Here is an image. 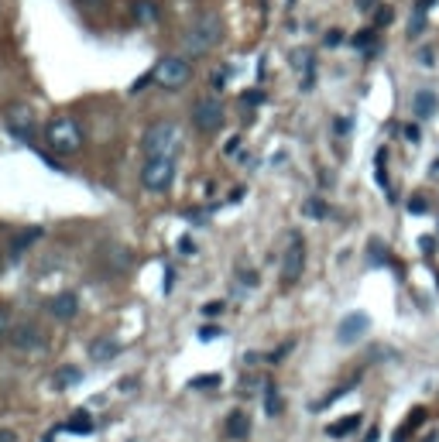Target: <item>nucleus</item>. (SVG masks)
Returning <instances> with one entry per match:
<instances>
[{
    "label": "nucleus",
    "instance_id": "obj_1",
    "mask_svg": "<svg viewBox=\"0 0 439 442\" xmlns=\"http://www.w3.org/2000/svg\"><path fill=\"white\" fill-rule=\"evenodd\" d=\"M41 141H45V148H48L52 155H59V158H73V155H80L82 151L86 134H82V123L76 121V117L59 114V117H52V121L41 127Z\"/></svg>",
    "mask_w": 439,
    "mask_h": 442
},
{
    "label": "nucleus",
    "instance_id": "obj_2",
    "mask_svg": "<svg viewBox=\"0 0 439 442\" xmlns=\"http://www.w3.org/2000/svg\"><path fill=\"white\" fill-rule=\"evenodd\" d=\"M182 151V127L175 121H155L141 134V155L144 158H175Z\"/></svg>",
    "mask_w": 439,
    "mask_h": 442
},
{
    "label": "nucleus",
    "instance_id": "obj_3",
    "mask_svg": "<svg viewBox=\"0 0 439 442\" xmlns=\"http://www.w3.org/2000/svg\"><path fill=\"white\" fill-rule=\"evenodd\" d=\"M223 38V21H220V14H200L193 24H189V31L182 35V52L189 55V59H202V55H209L216 45Z\"/></svg>",
    "mask_w": 439,
    "mask_h": 442
},
{
    "label": "nucleus",
    "instance_id": "obj_4",
    "mask_svg": "<svg viewBox=\"0 0 439 442\" xmlns=\"http://www.w3.org/2000/svg\"><path fill=\"white\" fill-rule=\"evenodd\" d=\"M151 76H155L161 89L175 93V89H182L186 82L193 79V62H189V55H165V59H158L151 66Z\"/></svg>",
    "mask_w": 439,
    "mask_h": 442
},
{
    "label": "nucleus",
    "instance_id": "obj_5",
    "mask_svg": "<svg viewBox=\"0 0 439 442\" xmlns=\"http://www.w3.org/2000/svg\"><path fill=\"white\" fill-rule=\"evenodd\" d=\"M3 127L10 130V137L17 144H35V137H38V117L28 103H10L3 110Z\"/></svg>",
    "mask_w": 439,
    "mask_h": 442
},
{
    "label": "nucleus",
    "instance_id": "obj_6",
    "mask_svg": "<svg viewBox=\"0 0 439 442\" xmlns=\"http://www.w3.org/2000/svg\"><path fill=\"white\" fill-rule=\"evenodd\" d=\"M141 185L148 192H168L175 185V158H144L141 165Z\"/></svg>",
    "mask_w": 439,
    "mask_h": 442
},
{
    "label": "nucleus",
    "instance_id": "obj_7",
    "mask_svg": "<svg viewBox=\"0 0 439 442\" xmlns=\"http://www.w3.org/2000/svg\"><path fill=\"white\" fill-rule=\"evenodd\" d=\"M189 117H193V127H196L200 134H216V130L223 127V121H227V110H223V103H220L216 96H200V100L193 103Z\"/></svg>",
    "mask_w": 439,
    "mask_h": 442
},
{
    "label": "nucleus",
    "instance_id": "obj_8",
    "mask_svg": "<svg viewBox=\"0 0 439 442\" xmlns=\"http://www.w3.org/2000/svg\"><path fill=\"white\" fill-rule=\"evenodd\" d=\"M306 271V243L299 234L288 237V247L281 254V284H295Z\"/></svg>",
    "mask_w": 439,
    "mask_h": 442
},
{
    "label": "nucleus",
    "instance_id": "obj_9",
    "mask_svg": "<svg viewBox=\"0 0 439 442\" xmlns=\"http://www.w3.org/2000/svg\"><path fill=\"white\" fill-rule=\"evenodd\" d=\"M14 350H41L45 346V333H41L38 322H14V329H10V340H7Z\"/></svg>",
    "mask_w": 439,
    "mask_h": 442
},
{
    "label": "nucleus",
    "instance_id": "obj_10",
    "mask_svg": "<svg viewBox=\"0 0 439 442\" xmlns=\"http://www.w3.org/2000/svg\"><path fill=\"white\" fill-rule=\"evenodd\" d=\"M100 264H103L110 275H124V271L134 264V254H131L124 243H103V247H100Z\"/></svg>",
    "mask_w": 439,
    "mask_h": 442
},
{
    "label": "nucleus",
    "instance_id": "obj_11",
    "mask_svg": "<svg viewBox=\"0 0 439 442\" xmlns=\"http://www.w3.org/2000/svg\"><path fill=\"white\" fill-rule=\"evenodd\" d=\"M48 316L55 322H73L80 316V295L76 291H59L55 298H48Z\"/></svg>",
    "mask_w": 439,
    "mask_h": 442
},
{
    "label": "nucleus",
    "instance_id": "obj_12",
    "mask_svg": "<svg viewBox=\"0 0 439 442\" xmlns=\"http://www.w3.org/2000/svg\"><path fill=\"white\" fill-rule=\"evenodd\" d=\"M367 329H371V319L364 312H350V316H343L340 326H336V340L340 343H357Z\"/></svg>",
    "mask_w": 439,
    "mask_h": 442
},
{
    "label": "nucleus",
    "instance_id": "obj_13",
    "mask_svg": "<svg viewBox=\"0 0 439 442\" xmlns=\"http://www.w3.org/2000/svg\"><path fill=\"white\" fill-rule=\"evenodd\" d=\"M124 353V343H117L114 336H96L93 343H89V360L93 363H110L114 357Z\"/></svg>",
    "mask_w": 439,
    "mask_h": 442
},
{
    "label": "nucleus",
    "instance_id": "obj_14",
    "mask_svg": "<svg viewBox=\"0 0 439 442\" xmlns=\"http://www.w3.org/2000/svg\"><path fill=\"white\" fill-rule=\"evenodd\" d=\"M131 17L137 21V24H158V17H161V3L158 0H134L131 3Z\"/></svg>",
    "mask_w": 439,
    "mask_h": 442
},
{
    "label": "nucleus",
    "instance_id": "obj_15",
    "mask_svg": "<svg viewBox=\"0 0 439 442\" xmlns=\"http://www.w3.org/2000/svg\"><path fill=\"white\" fill-rule=\"evenodd\" d=\"M436 107H439V100H436V93H433V89H422V93H415V100H412V110H415V117H419V121L433 117V114H436Z\"/></svg>",
    "mask_w": 439,
    "mask_h": 442
},
{
    "label": "nucleus",
    "instance_id": "obj_16",
    "mask_svg": "<svg viewBox=\"0 0 439 442\" xmlns=\"http://www.w3.org/2000/svg\"><path fill=\"white\" fill-rule=\"evenodd\" d=\"M93 429H96V422H93L89 411H76V415L62 425V432H73V436H89Z\"/></svg>",
    "mask_w": 439,
    "mask_h": 442
},
{
    "label": "nucleus",
    "instance_id": "obj_17",
    "mask_svg": "<svg viewBox=\"0 0 439 442\" xmlns=\"http://www.w3.org/2000/svg\"><path fill=\"white\" fill-rule=\"evenodd\" d=\"M41 227H31V230H21V234H14V241H10V257H21L24 254V247H31L35 241H41Z\"/></svg>",
    "mask_w": 439,
    "mask_h": 442
},
{
    "label": "nucleus",
    "instance_id": "obj_18",
    "mask_svg": "<svg viewBox=\"0 0 439 442\" xmlns=\"http://www.w3.org/2000/svg\"><path fill=\"white\" fill-rule=\"evenodd\" d=\"M227 436H230V439H247V436H251V418H247L244 411H230V418H227Z\"/></svg>",
    "mask_w": 439,
    "mask_h": 442
},
{
    "label": "nucleus",
    "instance_id": "obj_19",
    "mask_svg": "<svg viewBox=\"0 0 439 442\" xmlns=\"http://www.w3.org/2000/svg\"><path fill=\"white\" fill-rule=\"evenodd\" d=\"M422 418H426V411H422V408H412L408 422H405V425H401L399 432H395V442H405V439H408V436H412V432H415V429L422 425Z\"/></svg>",
    "mask_w": 439,
    "mask_h": 442
},
{
    "label": "nucleus",
    "instance_id": "obj_20",
    "mask_svg": "<svg viewBox=\"0 0 439 442\" xmlns=\"http://www.w3.org/2000/svg\"><path fill=\"white\" fill-rule=\"evenodd\" d=\"M357 425H360V415H347L343 422H336V425H329L326 432H329L333 439H340V436H350V432H354Z\"/></svg>",
    "mask_w": 439,
    "mask_h": 442
},
{
    "label": "nucleus",
    "instance_id": "obj_21",
    "mask_svg": "<svg viewBox=\"0 0 439 442\" xmlns=\"http://www.w3.org/2000/svg\"><path fill=\"white\" fill-rule=\"evenodd\" d=\"M82 381V370L80 367H62L55 374V388H69V384H80Z\"/></svg>",
    "mask_w": 439,
    "mask_h": 442
},
{
    "label": "nucleus",
    "instance_id": "obj_22",
    "mask_svg": "<svg viewBox=\"0 0 439 442\" xmlns=\"http://www.w3.org/2000/svg\"><path fill=\"white\" fill-rule=\"evenodd\" d=\"M265 408H268V415L275 418V415H281V395H278V388H265Z\"/></svg>",
    "mask_w": 439,
    "mask_h": 442
},
{
    "label": "nucleus",
    "instance_id": "obj_23",
    "mask_svg": "<svg viewBox=\"0 0 439 442\" xmlns=\"http://www.w3.org/2000/svg\"><path fill=\"white\" fill-rule=\"evenodd\" d=\"M189 388H193V391H200V388H220V374H202V377H193V381H189Z\"/></svg>",
    "mask_w": 439,
    "mask_h": 442
},
{
    "label": "nucleus",
    "instance_id": "obj_24",
    "mask_svg": "<svg viewBox=\"0 0 439 442\" xmlns=\"http://www.w3.org/2000/svg\"><path fill=\"white\" fill-rule=\"evenodd\" d=\"M10 329H14L10 309H7V305H0V340H10Z\"/></svg>",
    "mask_w": 439,
    "mask_h": 442
},
{
    "label": "nucleus",
    "instance_id": "obj_25",
    "mask_svg": "<svg viewBox=\"0 0 439 442\" xmlns=\"http://www.w3.org/2000/svg\"><path fill=\"white\" fill-rule=\"evenodd\" d=\"M216 336H223V329H220V326H202V329H200V340H202V343H213Z\"/></svg>",
    "mask_w": 439,
    "mask_h": 442
},
{
    "label": "nucleus",
    "instance_id": "obj_26",
    "mask_svg": "<svg viewBox=\"0 0 439 442\" xmlns=\"http://www.w3.org/2000/svg\"><path fill=\"white\" fill-rule=\"evenodd\" d=\"M258 384H261L258 377H244V381H240V395H244V398H251V395H258V391H254Z\"/></svg>",
    "mask_w": 439,
    "mask_h": 442
},
{
    "label": "nucleus",
    "instance_id": "obj_27",
    "mask_svg": "<svg viewBox=\"0 0 439 442\" xmlns=\"http://www.w3.org/2000/svg\"><path fill=\"white\" fill-rule=\"evenodd\" d=\"M306 213H309V216H326V202H322V199H309V202H306Z\"/></svg>",
    "mask_w": 439,
    "mask_h": 442
},
{
    "label": "nucleus",
    "instance_id": "obj_28",
    "mask_svg": "<svg viewBox=\"0 0 439 442\" xmlns=\"http://www.w3.org/2000/svg\"><path fill=\"white\" fill-rule=\"evenodd\" d=\"M223 309H227L223 302H206V305H202V316H209V319H213V316H223Z\"/></svg>",
    "mask_w": 439,
    "mask_h": 442
},
{
    "label": "nucleus",
    "instance_id": "obj_29",
    "mask_svg": "<svg viewBox=\"0 0 439 442\" xmlns=\"http://www.w3.org/2000/svg\"><path fill=\"white\" fill-rule=\"evenodd\" d=\"M374 24H378V28L392 24V7H381V10H378V17H374Z\"/></svg>",
    "mask_w": 439,
    "mask_h": 442
},
{
    "label": "nucleus",
    "instance_id": "obj_30",
    "mask_svg": "<svg viewBox=\"0 0 439 442\" xmlns=\"http://www.w3.org/2000/svg\"><path fill=\"white\" fill-rule=\"evenodd\" d=\"M227 76H230V69H216V73H213V89H223V82H227Z\"/></svg>",
    "mask_w": 439,
    "mask_h": 442
},
{
    "label": "nucleus",
    "instance_id": "obj_31",
    "mask_svg": "<svg viewBox=\"0 0 439 442\" xmlns=\"http://www.w3.org/2000/svg\"><path fill=\"white\" fill-rule=\"evenodd\" d=\"M179 250H182L186 257H193V254H196V241H193V237H182V241H179Z\"/></svg>",
    "mask_w": 439,
    "mask_h": 442
},
{
    "label": "nucleus",
    "instance_id": "obj_32",
    "mask_svg": "<svg viewBox=\"0 0 439 442\" xmlns=\"http://www.w3.org/2000/svg\"><path fill=\"white\" fill-rule=\"evenodd\" d=\"M426 209H429V202H422V199L408 202V213H415V216H419V213H426Z\"/></svg>",
    "mask_w": 439,
    "mask_h": 442
},
{
    "label": "nucleus",
    "instance_id": "obj_33",
    "mask_svg": "<svg viewBox=\"0 0 439 442\" xmlns=\"http://www.w3.org/2000/svg\"><path fill=\"white\" fill-rule=\"evenodd\" d=\"M76 3H80L82 10H96V7H103L107 0H76Z\"/></svg>",
    "mask_w": 439,
    "mask_h": 442
},
{
    "label": "nucleus",
    "instance_id": "obj_34",
    "mask_svg": "<svg viewBox=\"0 0 439 442\" xmlns=\"http://www.w3.org/2000/svg\"><path fill=\"white\" fill-rule=\"evenodd\" d=\"M265 100V93H244V103H251V107H258Z\"/></svg>",
    "mask_w": 439,
    "mask_h": 442
},
{
    "label": "nucleus",
    "instance_id": "obj_35",
    "mask_svg": "<svg viewBox=\"0 0 439 442\" xmlns=\"http://www.w3.org/2000/svg\"><path fill=\"white\" fill-rule=\"evenodd\" d=\"M340 41H343V31H329V35H326V45H329V48H336Z\"/></svg>",
    "mask_w": 439,
    "mask_h": 442
},
{
    "label": "nucleus",
    "instance_id": "obj_36",
    "mask_svg": "<svg viewBox=\"0 0 439 442\" xmlns=\"http://www.w3.org/2000/svg\"><path fill=\"white\" fill-rule=\"evenodd\" d=\"M350 127H354V121H347V117H340V121H336V134H347Z\"/></svg>",
    "mask_w": 439,
    "mask_h": 442
},
{
    "label": "nucleus",
    "instance_id": "obj_37",
    "mask_svg": "<svg viewBox=\"0 0 439 442\" xmlns=\"http://www.w3.org/2000/svg\"><path fill=\"white\" fill-rule=\"evenodd\" d=\"M0 442H17V432L14 429H0Z\"/></svg>",
    "mask_w": 439,
    "mask_h": 442
},
{
    "label": "nucleus",
    "instance_id": "obj_38",
    "mask_svg": "<svg viewBox=\"0 0 439 442\" xmlns=\"http://www.w3.org/2000/svg\"><path fill=\"white\" fill-rule=\"evenodd\" d=\"M371 38H374V31H360L357 38H354V45H360V48H364V45H367Z\"/></svg>",
    "mask_w": 439,
    "mask_h": 442
},
{
    "label": "nucleus",
    "instance_id": "obj_39",
    "mask_svg": "<svg viewBox=\"0 0 439 442\" xmlns=\"http://www.w3.org/2000/svg\"><path fill=\"white\" fill-rule=\"evenodd\" d=\"M240 278H244V284H251V288L258 284V275L254 271H240Z\"/></svg>",
    "mask_w": 439,
    "mask_h": 442
},
{
    "label": "nucleus",
    "instance_id": "obj_40",
    "mask_svg": "<svg viewBox=\"0 0 439 442\" xmlns=\"http://www.w3.org/2000/svg\"><path fill=\"white\" fill-rule=\"evenodd\" d=\"M172 278H175V271H172V268H168V271H165V284H161V288H165V295H168V291H172Z\"/></svg>",
    "mask_w": 439,
    "mask_h": 442
},
{
    "label": "nucleus",
    "instance_id": "obj_41",
    "mask_svg": "<svg viewBox=\"0 0 439 442\" xmlns=\"http://www.w3.org/2000/svg\"><path fill=\"white\" fill-rule=\"evenodd\" d=\"M374 3H378V0H357V10H371Z\"/></svg>",
    "mask_w": 439,
    "mask_h": 442
}]
</instances>
